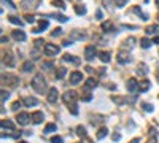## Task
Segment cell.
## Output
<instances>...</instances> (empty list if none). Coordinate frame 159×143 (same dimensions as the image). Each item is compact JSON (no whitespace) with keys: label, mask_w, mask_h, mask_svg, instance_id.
I'll list each match as a JSON object with an SVG mask.
<instances>
[{"label":"cell","mask_w":159,"mask_h":143,"mask_svg":"<svg viewBox=\"0 0 159 143\" xmlns=\"http://www.w3.org/2000/svg\"><path fill=\"white\" fill-rule=\"evenodd\" d=\"M43 51H45V54H46V56H56V54H59V51H61V48H59L57 45L46 43L45 46H43Z\"/></svg>","instance_id":"3957f363"},{"label":"cell","mask_w":159,"mask_h":143,"mask_svg":"<svg viewBox=\"0 0 159 143\" xmlns=\"http://www.w3.org/2000/svg\"><path fill=\"white\" fill-rule=\"evenodd\" d=\"M96 14H97V19H102V16H104L100 10H97V13H96Z\"/></svg>","instance_id":"f5cc1de1"},{"label":"cell","mask_w":159,"mask_h":143,"mask_svg":"<svg viewBox=\"0 0 159 143\" xmlns=\"http://www.w3.org/2000/svg\"><path fill=\"white\" fill-rule=\"evenodd\" d=\"M65 75H67V68H64V67L57 68V72H56V78L57 80H62Z\"/></svg>","instance_id":"4316f807"},{"label":"cell","mask_w":159,"mask_h":143,"mask_svg":"<svg viewBox=\"0 0 159 143\" xmlns=\"http://www.w3.org/2000/svg\"><path fill=\"white\" fill-rule=\"evenodd\" d=\"M153 43H154V45H159V37H156V38H154V41H153Z\"/></svg>","instance_id":"6f0895ef"},{"label":"cell","mask_w":159,"mask_h":143,"mask_svg":"<svg viewBox=\"0 0 159 143\" xmlns=\"http://www.w3.org/2000/svg\"><path fill=\"white\" fill-rule=\"evenodd\" d=\"M81 99H83L84 102H91V100H92V95L88 94V95H84V97H81Z\"/></svg>","instance_id":"f907efd6"},{"label":"cell","mask_w":159,"mask_h":143,"mask_svg":"<svg viewBox=\"0 0 159 143\" xmlns=\"http://www.w3.org/2000/svg\"><path fill=\"white\" fill-rule=\"evenodd\" d=\"M70 45H72V40H65V41H64V46H70Z\"/></svg>","instance_id":"db71d44e"},{"label":"cell","mask_w":159,"mask_h":143,"mask_svg":"<svg viewBox=\"0 0 159 143\" xmlns=\"http://www.w3.org/2000/svg\"><path fill=\"white\" fill-rule=\"evenodd\" d=\"M76 99H78V94H76L75 91H67L65 94L62 95V100L67 103V105H70V103H75Z\"/></svg>","instance_id":"5b68a950"},{"label":"cell","mask_w":159,"mask_h":143,"mask_svg":"<svg viewBox=\"0 0 159 143\" xmlns=\"http://www.w3.org/2000/svg\"><path fill=\"white\" fill-rule=\"evenodd\" d=\"M143 110H145V111H150V113H151L154 108H153L151 103H143Z\"/></svg>","instance_id":"b9f144b4"},{"label":"cell","mask_w":159,"mask_h":143,"mask_svg":"<svg viewBox=\"0 0 159 143\" xmlns=\"http://www.w3.org/2000/svg\"><path fill=\"white\" fill-rule=\"evenodd\" d=\"M51 143H64V140H62V137H53Z\"/></svg>","instance_id":"f6af8a7d"},{"label":"cell","mask_w":159,"mask_h":143,"mask_svg":"<svg viewBox=\"0 0 159 143\" xmlns=\"http://www.w3.org/2000/svg\"><path fill=\"white\" fill-rule=\"evenodd\" d=\"M49 18H54V19L61 21V22H67V21H69V18H67V16H64V14H57V13L49 14Z\"/></svg>","instance_id":"f546056e"},{"label":"cell","mask_w":159,"mask_h":143,"mask_svg":"<svg viewBox=\"0 0 159 143\" xmlns=\"http://www.w3.org/2000/svg\"><path fill=\"white\" fill-rule=\"evenodd\" d=\"M8 21H10L11 24H16V26H19V27H22V26H24V22H22V21L19 19L18 16H8Z\"/></svg>","instance_id":"603a6c76"},{"label":"cell","mask_w":159,"mask_h":143,"mask_svg":"<svg viewBox=\"0 0 159 143\" xmlns=\"http://www.w3.org/2000/svg\"><path fill=\"white\" fill-rule=\"evenodd\" d=\"M80 81H83V73L81 72H72L70 73V83L72 84H78Z\"/></svg>","instance_id":"30bf717a"},{"label":"cell","mask_w":159,"mask_h":143,"mask_svg":"<svg viewBox=\"0 0 159 143\" xmlns=\"http://www.w3.org/2000/svg\"><path fill=\"white\" fill-rule=\"evenodd\" d=\"M21 105H22V103L19 102V100H18V102H14V103H13V107H11V110H13V111H18V110L21 108Z\"/></svg>","instance_id":"60d3db41"},{"label":"cell","mask_w":159,"mask_h":143,"mask_svg":"<svg viewBox=\"0 0 159 143\" xmlns=\"http://www.w3.org/2000/svg\"><path fill=\"white\" fill-rule=\"evenodd\" d=\"M2 80H3V81H7L11 88H16V86L19 84V78H18V76H14V75H11V73L2 75Z\"/></svg>","instance_id":"8992f818"},{"label":"cell","mask_w":159,"mask_h":143,"mask_svg":"<svg viewBox=\"0 0 159 143\" xmlns=\"http://www.w3.org/2000/svg\"><path fill=\"white\" fill-rule=\"evenodd\" d=\"M111 138H113V142H118V140L121 138V135H119V134H113V137H111Z\"/></svg>","instance_id":"816d5d0a"},{"label":"cell","mask_w":159,"mask_h":143,"mask_svg":"<svg viewBox=\"0 0 159 143\" xmlns=\"http://www.w3.org/2000/svg\"><path fill=\"white\" fill-rule=\"evenodd\" d=\"M13 38H14L16 41H26L27 35H26L22 30H13Z\"/></svg>","instance_id":"9a60e30c"},{"label":"cell","mask_w":159,"mask_h":143,"mask_svg":"<svg viewBox=\"0 0 159 143\" xmlns=\"http://www.w3.org/2000/svg\"><path fill=\"white\" fill-rule=\"evenodd\" d=\"M96 54H97V49H96V46H94V45L86 46V49H84V57H86V61L91 62L94 57H96Z\"/></svg>","instance_id":"52a82bcc"},{"label":"cell","mask_w":159,"mask_h":143,"mask_svg":"<svg viewBox=\"0 0 159 143\" xmlns=\"http://www.w3.org/2000/svg\"><path fill=\"white\" fill-rule=\"evenodd\" d=\"M146 73H148V67H146L145 64H138V68H137V75H140V76H145Z\"/></svg>","instance_id":"d6986e66"},{"label":"cell","mask_w":159,"mask_h":143,"mask_svg":"<svg viewBox=\"0 0 159 143\" xmlns=\"http://www.w3.org/2000/svg\"><path fill=\"white\" fill-rule=\"evenodd\" d=\"M69 110H70V113H72V115H78V107H76V103H70L69 105Z\"/></svg>","instance_id":"8d00e7d4"},{"label":"cell","mask_w":159,"mask_h":143,"mask_svg":"<svg viewBox=\"0 0 159 143\" xmlns=\"http://www.w3.org/2000/svg\"><path fill=\"white\" fill-rule=\"evenodd\" d=\"M22 70H24L26 73H27V72H32V70H34V62H32V61L24 62V64H22Z\"/></svg>","instance_id":"83f0119b"},{"label":"cell","mask_w":159,"mask_h":143,"mask_svg":"<svg viewBox=\"0 0 159 143\" xmlns=\"http://www.w3.org/2000/svg\"><path fill=\"white\" fill-rule=\"evenodd\" d=\"M70 40L72 41H83L86 40V34L83 30H73L70 32Z\"/></svg>","instance_id":"ba28073f"},{"label":"cell","mask_w":159,"mask_h":143,"mask_svg":"<svg viewBox=\"0 0 159 143\" xmlns=\"http://www.w3.org/2000/svg\"><path fill=\"white\" fill-rule=\"evenodd\" d=\"M32 89H34L37 94H45L46 91V81H45V76L42 73H37L35 78L32 80Z\"/></svg>","instance_id":"6da1fadb"},{"label":"cell","mask_w":159,"mask_h":143,"mask_svg":"<svg viewBox=\"0 0 159 143\" xmlns=\"http://www.w3.org/2000/svg\"><path fill=\"white\" fill-rule=\"evenodd\" d=\"M102 29H104V32H110L108 29H113V26H111V22H104L102 24Z\"/></svg>","instance_id":"f35d334b"},{"label":"cell","mask_w":159,"mask_h":143,"mask_svg":"<svg viewBox=\"0 0 159 143\" xmlns=\"http://www.w3.org/2000/svg\"><path fill=\"white\" fill-rule=\"evenodd\" d=\"M19 143H27V142H19Z\"/></svg>","instance_id":"6125c7cd"},{"label":"cell","mask_w":159,"mask_h":143,"mask_svg":"<svg viewBox=\"0 0 159 143\" xmlns=\"http://www.w3.org/2000/svg\"><path fill=\"white\" fill-rule=\"evenodd\" d=\"M22 5H24L26 8H29V7L37 8L38 7V0H22Z\"/></svg>","instance_id":"7402d4cb"},{"label":"cell","mask_w":159,"mask_h":143,"mask_svg":"<svg viewBox=\"0 0 159 143\" xmlns=\"http://www.w3.org/2000/svg\"><path fill=\"white\" fill-rule=\"evenodd\" d=\"M107 135H108V129H107V127H100V129H99V132H97V138H99V140L105 138Z\"/></svg>","instance_id":"484cf974"},{"label":"cell","mask_w":159,"mask_h":143,"mask_svg":"<svg viewBox=\"0 0 159 143\" xmlns=\"http://www.w3.org/2000/svg\"><path fill=\"white\" fill-rule=\"evenodd\" d=\"M38 103V100L35 99V97H26L24 99V105L26 107H35Z\"/></svg>","instance_id":"44dd1931"},{"label":"cell","mask_w":159,"mask_h":143,"mask_svg":"<svg viewBox=\"0 0 159 143\" xmlns=\"http://www.w3.org/2000/svg\"><path fill=\"white\" fill-rule=\"evenodd\" d=\"M64 61H65V62H70V64H75V65L80 64V59L75 57V56H70V54H64Z\"/></svg>","instance_id":"ac0fdd59"},{"label":"cell","mask_w":159,"mask_h":143,"mask_svg":"<svg viewBox=\"0 0 159 143\" xmlns=\"http://www.w3.org/2000/svg\"><path fill=\"white\" fill-rule=\"evenodd\" d=\"M43 113L42 111H35V113H32V116H30V119H32V123L34 124H40L43 121Z\"/></svg>","instance_id":"5bb4252c"},{"label":"cell","mask_w":159,"mask_h":143,"mask_svg":"<svg viewBox=\"0 0 159 143\" xmlns=\"http://www.w3.org/2000/svg\"><path fill=\"white\" fill-rule=\"evenodd\" d=\"M140 46H142L143 49H148V48L151 46V41H150L148 38L145 37V38H142V40H140Z\"/></svg>","instance_id":"d6a6232c"},{"label":"cell","mask_w":159,"mask_h":143,"mask_svg":"<svg viewBox=\"0 0 159 143\" xmlns=\"http://www.w3.org/2000/svg\"><path fill=\"white\" fill-rule=\"evenodd\" d=\"M5 127H7V129H10V130H14V123H11L10 119H7V121H2V129H5Z\"/></svg>","instance_id":"f1b7e54d"},{"label":"cell","mask_w":159,"mask_h":143,"mask_svg":"<svg viewBox=\"0 0 159 143\" xmlns=\"http://www.w3.org/2000/svg\"><path fill=\"white\" fill-rule=\"evenodd\" d=\"M126 3H127V0H115V5H116V7H119V8H123Z\"/></svg>","instance_id":"ab89813d"},{"label":"cell","mask_w":159,"mask_h":143,"mask_svg":"<svg viewBox=\"0 0 159 143\" xmlns=\"http://www.w3.org/2000/svg\"><path fill=\"white\" fill-rule=\"evenodd\" d=\"M51 35H53V37H59V35H62V29H59V27L54 29V32H53Z\"/></svg>","instance_id":"c3c4849f"},{"label":"cell","mask_w":159,"mask_h":143,"mask_svg":"<svg viewBox=\"0 0 159 143\" xmlns=\"http://www.w3.org/2000/svg\"><path fill=\"white\" fill-rule=\"evenodd\" d=\"M53 5H54L56 8H61V10H65V5H64V2H62V0H54V2H53Z\"/></svg>","instance_id":"d590c367"},{"label":"cell","mask_w":159,"mask_h":143,"mask_svg":"<svg viewBox=\"0 0 159 143\" xmlns=\"http://www.w3.org/2000/svg\"><path fill=\"white\" fill-rule=\"evenodd\" d=\"M48 26H49L48 19H40V26H38V27H35L32 32H35V34H40V32H43L45 29H48Z\"/></svg>","instance_id":"4fadbf2b"},{"label":"cell","mask_w":159,"mask_h":143,"mask_svg":"<svg viewBox=\"0 0 159 143\" xmlns=\"http://www.w3.org/2000/svg\"><path fill=\"white\" fill-rule=\"evenodd\" d=\"M111 100H113L115 103H118V105H131V103H134L135 100H137V95L131 94V97H116V95H113Z\"/></svg>","instance_id":"7a4b0ae2"},{"label":"cell","mask_w":159,"mask_h":143,"mask_svg":"<svg viewBox=\"0 0 159 143\" xmlns=\"http://www.w3.org/2000/svg\"><path fill=\"white\" fill-rule=\"evenodd\" d=\"M99 59H100L102 62H110L111 56H110V53H108V51H100V53H99Z\"/></svg>","instance_id":"ffe728a7"},{"label":"cell","mask_w":159,"mask_h":143,"mask_svg":"<svg viewBox=\"0 0 159 143\" xmlns=\"http://www.w3.org/2000/svg\"><path fill=\"white\" fill-rule=\"evenodd\" d=\"M158 21H159V14H158Z\"/></svg>","instance_id":"be15d7a7"},{"label":"cell","mask_w":159,"mask_h":143,"mask_svg":"<svg viewBox=\"0 0 159 143\" xmlns=\"http://www.w3.org/2000/svg\"><path fill=\"white\" fill-rule=\"evenodd\" d=\"M76 135L81 137V138H84V137H86V129H84L83 126H78L76 127Z\"/></svg>","instance_id":"e575fe53"},{"label":"cell","mask_w":159,"mask_h":143,"mask_svg":"<svg viewBox=\"0 0 159 143\" xmlns=\"http://www.w3.org/2000/svg\"><path fill=\"white\" fill-rule=\"evenodd\" d=\"M34 43H35V48H42V45L45 43V41H43V40H40V38H38V40H35Z\"/></svg>","instance_id":"681fc988"},{"label":"cell","mask_w":159,"mask_h":143,"mask_svg":"<svg viewBox=\"0 0 159 143\" xmlns=\"http://www.w3.org/2000/svg\"><path fill=\"white\" fill-rule=\"evenodd\" d=\"M26 21H27L29 24H34L35 22V18L32 16V14H26Z\"/></svg>","instance_id":"bcb514c9"},{"label":"cell","mask_w":159,"mask_h":143,"mask_svg":"<svg viewBox=\"0 0 159 143\" xmlns=\"http://www.w3.org/2000/svg\"><path fill=\"white\" fill-rule=\"evenodd\" d=\"M54 67V62L48 61V62H43V68H53Z\"/></svg>","instance_id":"ee69618b"},{"label":"cell","mask_w":159,"mask_h":143,"mask_svg":"<svg viewBox=\"0 0 159 143\" xmlns=\"http://www.w3.org/2000/svg\"><path fill=\"white\" fill-rule=\"evenodd\" d=\"M118 62H119V64H127V62H131L129 53L127 51H119V54H118Z\"/></svg>","instance_id":"7c38bea8"},{"label":"cell","mask_w":159,"mask_h":143,"mask_svg":"<svg viewBox=\"0 0 159 143\" xmlns=\"http://www.w3.org/2000/svg\"><path fill=\"white\" fill-rule=\"evenodd\" d=\"M56 130H57V126L53 124V123H49V124H46V126H45V130H43V132H45V134H51V132H56Z\"/></svg>","instance_id":"cb8c5ba5"},{"label":"cell","mask_w":159,"mask_h":143,"mask_svg":"<svg viewBox=\"0 0 159 143\" xmlns=\"http://www.w3.org/2000/svg\"><path fill=\"white\" fill-rule=\"evenodd\" d=\"M156 3H158V7H159V0H156Z\"/></svg>","instance_id":"94428289"},{"label":"cell","mask_w":159,"mask_h":143,"mask_svg":"<svg viewBox=\"0 0 159 143\" xmlns=\"http://www.w3.org/2000/svg\"><path fill=\"white\" fill-rule=\"evenodd\" d=\"M8 97H10V94H8L7 91H2V105L5 103V100H7Z\"/></svg>","instance_id":"7bdbcfd3"},{"label":"cell","mask_w":159,"mask_h":143,"mask_svg":"<svg viewBox=\"0 0 159 143\" xmlns=\"http://www.w3.org/2000/svg\"><path fill=\"white\" fill-rule=\"evenodd\" d=\"M75 11H76V14L83 16V14H86V7L84 5H75Z\"/></svg>","instance_id":"1f68e13d"},{"label":"cell","mask_w":159,"mask_h":143,"mask_svg":"<svg viewBox=\"0 0 159 143\" xmlns=\"http://www.w3.org/2000/svg\"><path fill=\"white\" fill-rule=\"evenodd\" d=\"M57 97H59L57 89L51 88V89H49V92H48V102L49 103H56V102H57Z\"/></svg>","instance_id":"8fae6325"},{"label":"cell","mask_w":159,"mask_h":143,"mask_svg":"<svg viewBox=\"0 0 159 143\" xmlns=\"http://www.w3.org/2000/svg\"><path fill=\"white\" fill-rule=\"evenodd\" d=\"M78 143H91V142H88V140H81V142H78Z\"/></svg>","instance_id":"680465c9"},{"label":"cell","mask_w":159,"mask_h":143,"mask_svg":"<svg viewBox=\"0 0 159 143\" xmlns=\"http://www.w3.org/2000/svg\"><path fill=\"white\" fill-rule=\"evenodd\" d=\"M3 62L8 65V67H14V59H13V56H11L10 53H5L3 54Z\"/></svg>","instance_id":"e0dca14e"},{"label":"cell","mask_w":159,"mask_h":143,"mask_svg":"<svg viewBox=\"0 0 159 143\" xmlns=\"http://www.w3.org/2000/svg\"><path fill=\"white\" fill-rule=\"evenodd\" d=\"M126 88H127L129 94H135V92H140V84H138V81L135 78H131L127 81V84H126Z\"/></svg>","instance_id":"277c9868"},{"label":"cell","mask_w":159,"mask_h":143,"mask_svg":"<svg viewBox=\"0 0 159 143\" xmlns=\"http://www.w3.org/2000/svg\"><path fill=\"white\" fill-rule=\"evenodd\" d=\"M156 78H158V83H159V72L156 73Z\"/></svg>","instance_id":"91938a15"},{"label":"cell","mask_w":159,"mask_h":143,"mask_svg":"<svg viewBox=\"0 0 159 143\" xmlns=\"http://www.w3.org/2000/svg\"><path fill=\"white\" fill-rule=\"evenodd\" d=\"M2 2H3V3H7L10 8H13V10H16V5H14L13 2H11V0H2Z\"/></svg>","instance_id":"7dc6e473"},{"label":"cell","mask_w":159,"mask_h":143,"mask_svg":"<svg viewBox=\"0 0 159 143\" xmlns=\"http://www.w3.org/2000/svg\"><path fill=\"white\" fill-rule=\"evenodd\" d=\"M134 43H135V38H127V40H126V45H124V48H126V49H129V48H131Z\"/></svg>","instance_id":"74e56055"},{"label":"cell","mask_w":159,"mask_h":143,"mask_svg":"<svg viewBox=\"0 0 159 143\" xmlns=\"http://www.w3.org/2000/svg\"><path fill=\"white\" fill-rule=\"evenodd\" d=\"M29 121H30V116L27 115V113H18V116H16V123L18 124H21V126H27L29 124Z\"/></svg>","instance_id":"9c48e42d"},{"label":"cell","mask_w":159,"mask_h":143,"mask_svg":"<svg viewBox=\"0 0 159 143\" xmlns=\"http://www.w3.org/2000/svg\"><path fill=\"white\" fill-rule=\"evenodd\" d=\"M159 32V26H148L146 27V35H153Z\"/></svg>","instance_id":"4dcf8cb0"},{"label":"cell","mask_w":159,"mask_h":143,"mask_svg":"<svg viewBox=\"0 0 159 143\" xmlns=\"http://www.w3.org/2000/svg\"><path fill=\"white\" fill-rule=\"evenodd\" d=\"M150 86H151V83L148 81V80H145V81H142V84H140V92H145L150 89Z\"/></svg>","instance_id":"836d02e7"},{"label":"cell","mask_w":159,"mask_h":143,"mask_svg":"<svg viewBox=\"0 0 159 143\" xmlns=\"http://www.w3.org/2000/svg\"><path fill=\"white\" fill-rule=\"evenodd\" d=\"M148 143H158V140H156V137H153V138L151 140H150V142Z\"/></svg>","instance_id":"9f6ffc18"},{"label":"cell","mask_w":159,"mask_h":143,"mask_svg":"<svg viewBox=\"0 0 159 143\" xmlns=\"http://www.w3.org/2000/svg\"><path fill=\"white\" fill-rule=\"evenodd\" d=\"M134 13H135V14H138V16H140V19H143V21L148 19V14L143 13V11L140 10V7H134Z\"/></svg>","instance_id":"d4e9b609"},{"label":"cell","mask_w":159,"mask_h":143,"mask_svg":"<svg viewBox=\"0 0 159 143\" xmlns=\"http://www.w3.org/2000/svg\"><path fill=\"white\" fill-rule=\"evenodd\" d=\"M129 143H140V138H134V140H131Z\"/></svg>","instance_id":"11a10c76"},{"label":"cell","mask_w":159,"mask_h":143,"mask_svg":"<svg viewBox=\"0 0 159 143\" xmlns=\"http://www.w3.org/2000/svg\"><path fill=\"white\" fill-rule=\"evenodd\" d=\"M97 86V81L94 78H88L86 81H84V91H89V89L96 88Z\"/></svg>","instance_id":"2e32d148"}]
</instances>
